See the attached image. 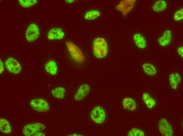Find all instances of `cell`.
<instances>
[{"label": "cell", "instance_id": "cell-20", "mask_svg": "<svg viewBox=\"0 0 183 136\" xmlns=\"http://www.w3.org/2000/svg\"><path fill=\"white\" fill-rule=\"evenodd\" d=\"M65 90L63 87H59L53 89L51 91V94L54 97L58 99H63L64 97Z\"/></svg>", "mask_w": 183, "mask_h": 136}, {"label": "cell", "instance_id": "cell-8", "mask_svg": "<svg viewBox=\"0 0 183 136\" xmlns=\"http://www.w3.org/2000/svg\"><path fill=\"white\" fill-rule=\"evenodd\" d=\"M44 128V126L41 124L30 123L26 125L23 129L24 134L26 136L33 135Z\"/></svg>", "mask_w": 183, "mask_h": 136}, {"label": "cell", "instance_id": "cell-18", "mask_svg": "<svg viewBox=\"0 0 183 136\" xmlns=\"http://www.w3.org/2000/svg\"><path fill=\"white\" fill-rule=\"evenodd\" d=\"M0 128L1 132L6 134H9L12 131L11 126L9 122L4 118L0 119Z\"/></svg>", "mask_w": 183, "mask_h": 136}, {"label": "cell", "instance_id": "cell-29", "mask_svg": "<svg viewBox=\"0 0 183 136\" xmlns=\"http://www.w3.org/2000/svg\"><path fill=\"white\" fill-rule=\"evenodd\" d=\"M65 1L68 3H72L74 2V0H65Z\"/></svg>", "mask_w": 183, "mask_h": 136}, {"label": "cell", "instance_id": "cell-10", "mask_svg": "<svg viewBox=\"0 0 183 136\" xmlns=\"http://www.w3.org/2000/svg\"><path fill=\"white\" fill-rule=\"evenodd\" d=\"M90 91V87L88 84H82L79 87L74 95V99L78 101L82 100L88 95Z\"/></svg>", "mask_w": 183, "mask_h": 136}, {"label": "cell", "instance_id": "cell-9", "mask_svg": "<svg viewBox=\"0 0 183 136\" xmlns=\"http://www.w3.org/2000/svg\"><path fill=\"white\" fill-rule=\"evenodd\" d=\"M135 1V0H122L117 5L116 8L125 16L133 9Z\"/></svg>", "mask_w": 183, "mask_h": 136}, {"label": "cell", "instance_id": "cell-2", "mask_svg": "<svg viewBox=\"0 0 183 136\" xmlns=\"http://www.w3.org/2000/svg\"><path fill=\"white\" fill-rule=\"evenodd\" d=\"M66 44L73 59L77 63H83L85 57L80 49L71 42L66 41Z\"/></svg>", "mask_w": 183, "mask_h": 136}, {"label": "cell", "instance_id": "cell-12", "mask_svg": "<svg viewBox=\"0 0 183 136\" xmlns=\"http://www.w3.org/2000/svg\"><path fill=\"white\" fill-rule=\"evenodd\" d=\"M172 33L170 30H166L161 37L158 39L159 45L162 47H165L168 45L171 42L172 38Z\"/></svg>", "mask_w": 183, "mask_h": 136}, {"label": "cell", "instance_id": "cell-6", "mask_svg": "<svg viewBox=\"0 0 183 136\" xmlns=\"http://www.w3.org/2000/svg\"><path fill=\"white\" fill-rule=\"evenodd\" d=\"M40 35L39 28L36 24L33 23L30 24L27 28L26 33V37L29 42H32L36 40Z\"/></svg>", "mask_w": 183, "mask_h": 136}, {"label": "cell", "instance_id": "cell-21", "mask_svg": "<svg viewBox=\"0 0 183 136\" xmlns=\"http://www.w3.org/2000/svg\"><path fill=\"white\" fill-rule=\"evenodd\" d=\"M167 6V3L165 1L159 0L153 4L152 9L156 12H159L164 10L166 9Z\"/></svg>", "mask_w": 183, "mask_h": 136}, {"label": "cell", "instance_id": "cell-23", "mask_svg": "<svg viewBox=\"0 0 183 136\" xmlns=\"http://www.w3.org/2000/svg\"><path fill=\"white\" fill-rule=\"evenodd\" d=\"M127 135L128 136H144L145 134L141 130L135 128L131 129L128 132Z\"/></svg>", "mask_w": 183, "mask_h": 136}, {"label": "cell", "instance_id": "cell-5", "mask_svg": "<svg viewBox=\"0 0 183 136\" xmlns=\"http://www.w3.org/2000/svg\"><path fill=\"white\" fill-rule=\"evenodd\" d=\"M158 128L162 135H173V132L172 127L165 118H162L159 120L158 123Z\"/></svg>", "mask_w": 183, "mask_h": 136}, {"label": "cell", "instance_id": "cell-17", "mask_svg": "<svg viewBox=\"0 0 183 136\" xmlns=\"http://www.w3.org/2000/svg\"><path fill=\"white\" fill-rule=\"evenodd\" d=\"M142 68L145 73L150 76H154L157 72L155 67L150 63H146L143 64L142 65Z\"/></svg>", "mask_w": 183, "mask_h": 136}, {"label": "cell", "instance_id": "cell-1", "mask_svg": "<svg viewBox=\"0 0 183 136\" xmlns=\"http://www.w3.org/2000/svg\"><path fill=\"white\" fill-rule=\"evenodd\" d=\"M93 48V54L98 59L104 58L108 53V47L107 42L102 37H97L94 40Z\"/></svg>", "mask_w": 183, "mask_h": 136}, {"label": "cell", "instance_id": "cell-30", "mask_svg": "<svg viewBox=\"0 0 183 136\" xmlns=\"http://www.w3.org/2000/svg\"><path fill=\"white\" fill-rule=\"evenodd\" d=\"M80 136L81 135H80L79 134H73L71 135H69V136Z\"/></svg>", "mask_w": 183, "mask_h": 136}, {"label": "cell", "instance_id": "cell-24", "mask_svg": "<svg viewBox=\"0 0 183 136\" xmlns=\"http://www.w3.org/2000/svg\"><path fill=\"white\" fill-rule=\"evenodd\" d=\"M37 0H19L18 2L21 6L24 8L30 7L35 4Z\"/></svg>", "mask_w": 183, "mask_h": 136}, {"label": "cell", "instance_id": "cell-28", "mask_svg": "<svg viewBox=\"0 0 183 136\" xmlns=\"http://www.w3.org/2000/svg\"><path fill=\"white\" fill-rule=\"evenodd\" d=\"M34 136H44L45 135L41 132H37L33 135Z\"/></svg>", "mask_w": 183, "mask_h": 136}, {"label": "cell", "instance_id": "cell-7", "mask_svg": "<svg viewBox=\"0 0 183 136\" xmlns=\"http://www.w3.org/2000/svg\"><path fill=\"white\" fill-rule=\"evenodd\" d=\"M5 64L8 71L11 73L18 74L21 70L22 67L20 64L14 58L10 57L7 59Z\"/></svg>", "mask_w": 183, "mask_h": 136}, {"label": "cell", "instance_id": "cell-25", "mask_svg": "<svg viewBox=\"0 0 183 136\" xmlns=\"http://www.w3.org/2000/svg\"><path fill=\"white\" fill-rule=\"evenodd\" d=\"M173 18L174 20L176 21H178L182 20L183 19V8L180 9L175 13Z\"/></svg>", "mask_w": 183, "mask_h": 136}, {"label": "cell", "instance_id": "cell-11", "mask_svg": "<svg viewBox=\"0 0 183 136\" xmlns=\"http://www.w3.org/2000/svg\"><path fill=\"white\" fill-rule=\"evenodd\" d=\"M65 33L60 28H53L49 31L47 35L48 38L50 40H60L64 37Z\"/></svg>", "mask_w": 183, "mask_h": 136}, {"label": "cell", "instance_id": "cell-16", "mask_svg": "<svg viewBox=\"0 0 183 136\" xmlns=\"http://www.w3.org/2000/svg\"><path fill=\"white\" fill-rule=\"evenodd\" d=\"M45 70L47 72L52 75L56 74L58 71L57 63L54 60L48 61L45 66Z\"/></svg>", "mask_w": 183, "mask_h": 136}, {"label": "cell", "instance_id": "cell-13", "mask_svg": "<svg viewBox=\"0 0 183 136\" xmlns=\"http://www.w3.org/2000/svg\"><path fill=\"white\" fill-rule=\"evenodd\" d=\"M169 80L170 87L174 89H177L178 85L181 81L180 75L177 72L171 74L169 76Z\"/></svg>", "mask_w": 183, "mask_h": 136}, {"label": "cell", "instance_id": "cell-3", "mask_svg": "<svg viewBox=\"0 0 183 136\" xmlns=\"http://www.w3.org/2000/svg\"><path fill=\"white\" fill-rule=\"evenodd\" d=\"M90 116L92 120L98 124L103 123L106 118L105 111L103 108L100 106L95 107L92 110Z\"/></svg>", "mask_w": 183, "mask_h": 136}, {"label": "cell", "instance_id": "cell-22", "mask_svg": "<svg viewBox=\"0 0 183 136\" xmlns=\"http://www.w3.org/2000/svg\"><path fill=\"white\" fill-rule=\"evenodd\" d=\"M100 13L96 10H91L87 12L85 14L84 18L86 20H92L100 16Z\"/></svg>", "mask_w": 183, "mask_h": 136}, {"label": "cell", "instance_id": "cell-26", "mask_svg": "<svg viewBox=\"0 0 183 136\" xmlns=\"http://www.w3.org/2000/svg\"><path fill=\"white\" fill-rule=\"evenodd\" d=\"M177 51L178 54L182 58L183 57V47L182 46H180L177 49Z\"/></svg>", "mask_w": 183, "mask_h": 136}, {"label": "cell", "instance_id": "cell-4", "mask_svg": "<svg viewBox=\"0 0 183 136\" xmlns=\"http://www.w3.org/2000/svg\"><path fill=\"white\" fill-rule=\"evenodd\" d=\"M32 107L35 110L38 112H45L48 111L49 106L45 100L41 98L33 99L30 102Z\"/></svg>", "mask_w": 183, "mask_h": 136}, {"label": "cell", "instance_id": "cell-15", "mask_svg": "<svg viewBox=\"0 0 183 136\" xmlns=\"http://www.w3.org/2000/svg\"><path fill=\"white\" fill-rule=\"evenodd\" d=\"M133 39L135 44L139 48L144 49L146 47V40L141 34L139 33L135 34L133 36Z\"/></svg>", "mask_w": 183, "mask_h": 136}, {"label": "cell", "instance_id": "cell-27", "mask_svg": "<svg viewBox=\"0 0 183 136\" xmlns=\"http://www.w3.org/2000/svg\"><path fill=\"white\" fill-rule=\"evenodd\" d=\"M4 70V66L3 63L0 58V74Z\"/></svg>", "mask_w": 183, "mask_h": 136}, {"label": "cell", "instance_id": "cell-14", "mask_svg": "<svg viewBox=\"0 0 183 136\" xmlns=\"http://www.w3.org/2000/svg\"><path fill=\"white\" fill-rule=\"evenodd\" d=\"M122 104L124 108L128 110L134 111L136 107V104L135 101L130 98L127 97L124 99Z\"/></svg>", "mask_w": 183, "mask_h": 136}, {"label": "cell", "instance_id": "cell-19", "mask_svg": "<svg viewBox=\"0 0 183 136\" xmlns=\"http://www.w3.org/2000/svg\"><path fill=\"white\" fill-rule=\"evenodd\" d=\"M143 99L147 107L150 109L153 108L156 105V102L155 100L147 93H143Z\"/></svg>", "mask_w": 183, "mask_h": 136}]
</instances>
